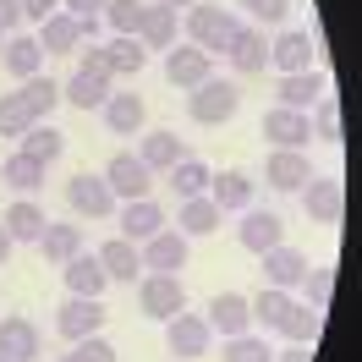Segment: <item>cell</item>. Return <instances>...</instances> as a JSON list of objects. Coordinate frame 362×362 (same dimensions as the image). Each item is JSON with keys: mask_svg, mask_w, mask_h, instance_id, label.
<instances>
[{"mask_svg": "<svg viewBox=\"0 0 362 362\" xmlns=\"http://www.w3.org/2000/svg\"><path fill=\"white\" fill-rule=\"evenodd\" d=\"M181 33H187V45H198L204 55H226L230 39L242 33V23H236V11H226V6L198 0V6L181 11Z\"/></svg>", "mask_w": 362, "mask_h": 362, "instance_id": "1", "label": "cell"}, {"mask_svg": "<svg viewBox=\"0 0 362 362\" xmlns=\"http://www.w3.org/2000/svg\"><path fill=\"white\" fill-rule=\"evenodd\" d=\"M236 110H242V88H236L230 77H209V83H198V88L187 93V115H192L198 127H220V121H230Z\"/></svg>", "mask_w": 362, "mask_h": 362, "instance_id": "2", "label": "cell"}, {"mask_svg": "<svg viewBox=\"0 0 362 362\" xmlns=\"http://www.w3.org/2000/svg\"><path fill=\"white\" fill-rule=\"evenodd\" d=\"M137 308H143V318L170 324L176 313H187V291H181L176 274H143L137 280Z\"/></svg>", "mask_w": 362, "mask_h": 362, "instance_id": "3", "label": "cell"}, {"mask_svg": "<svg viewBox=\"0 0 362 362\" xmlns=\"http://www.w3.org/2000/svg\"><path fill=\"white\" fill-rule=\"evenodd\" d=\"M66 204L71 214H83V220H115V192L105 187V176H93V170H77L66 181Z\"/></svg>", "mask_w": 362, "mask_h": 362, "instance_id": "4", "label": "cell"}, {"mask_svg": "<svg viewBox=\"0 0 362 362\" xmlns=\"http://www.w3.org/2000/svg\"><path fill=\"white\" fill-rule=\"evenodd\" d=\"M105 187L115 192V204H132V198H148V187H154V170L143 165L137 154H110V165L99 170Z\"/></svg>", "mask_w": 362, "mask_h": 362, "instance_id": "5", "label": "cell"}, {"mask_svg": "<svg viewBox=\"0 0 362 362\" xmlns=\"http://www.w3.org/2000/svg\"><path fill=\"white\" fill-rule=\"evenodd\" d=\"M55 329L61 340H88L105 329V302L99 296H66L61 308H55Z\"/></svg>", "mask_w": 362, "mask_h": 362, "instance_id": "6", "label": "cell"}, {"mask_svg": "<svg viewBox=\"0 0 362 362\" xmlns=\"http://www.w3.org/2000/svg\"><path fill=\"white\" fill-rule=\"evenodd\" d=\"M165 77L176 83V88H198V83H209L214 77V55H204L198 45H170L165 49Z\"/></svg>", "mask_w": 362, "mask_h": 362, "instance_id": "7", "label": "cell"}, {"mask_svg": "<svg viewBox=\"0 0 362 362\" xmlns=\"http://www.w3.org/2000/svg\"><path fill=\"white\" fill-rule=\"evenodd\" d=\"M302 209H308L313 226H340V214H346V187H340L335 176H313L302 187Z\"/></svg>", "mask_w": 362, "mask_h": 362, "instance_id": "8", "label": "cell"}, {"mask_svg": "<svg viewBox=\"0 0 362 362\" xmlns=\"http://www.w3.org/2000/svg\"><path fill=\"white\" fill-rule=\"evenodd\" d=\"M209 340H214V329H209L204 313H176L170 324H165L170 357H209Z\"/></svg>", "mask_w": 362, "mask_h": 362, "instance_id": "9", "label": "cell"}, {"mask_svg": "<svg viewBox=\"0 0 362 362\" xmlns=\"http://www.w3.org/2000/svg\"><path fill=\"white\" fill-rule=\"evenodd\" d=\"M236 242L247 252H269L286 242V220L274 209H242V226H236Z\"/></svg>", "mask_w": 362, "mask_h": 362, "instance_id": "10", "label": "cell"}, {"mask_svg": "<svg viewBox=\"0 0 362 362\" xmlns=\"http://www.w3.org/2000/svg\"><path fill=\"white\" fill-rule=\"evenodd\" d=\"M313 55H318L313 33H308V28H286L269 45V66L280 71V77H286V71H313Z\"/></svg>", "mask_w": 362, "mask_h": 362, "instance_id": "11", "label": "cell"}, {"mask_svg": "<svg viewBox=\"0 0 362 362\" xmlns=\"http://www.w3.org/2000/svg\"><path fill=\"white\" fill-rule=\"evenodd\" d=\"M264 137H269L274 148H308L313 143V121H308V110L274 105V110H264Z\"/></svg>", "mask_w": 362, "mask_h": 362, "instance_id": "12", "label": "cell"}, {"mask_svg": "<svg viewBox=\"0 0 362 362\" xmlns=\"http://www.w3.org/2000/svg\"><path fill=\"white\" fill-rule=\"evenodd\" d=\"M264 181H269L274 192H302V187L313 181V165H308L302 148H274V154L264 159Z\"/></svg>", "mask_w": 362, "mask_h": 362, "instance_id": "13", "label": "cell"}, {"mask_svg": "<svg viewBox=\"0 0 362 362\" xmlns=\"http://www.w3.org/2000/svg\"><path fill=\"white\" fill-rule=\"evenodd\" d=\"M39 351H45V340L33 329V318H23V313L0 318V357L6 362H39Z\"/></svg>", "mask_w": 362, "mask_h": 362, "instance_id": "14", "label": "cell"}, {"mask_svg": "<svg viewBox=\"0 0 362 362\" xmlns=\"http://www.w3.org/2000/svg\"><path fill=\"white\" fill-rule=\"evenodd\" d=\"M93 258H99V269H105L110 286H132L137 274H143V252H137V242H127V236H110Z\"/></svg>", "mask_w": 362, "mask_h": 362, "instance_id": "15", "label": "cell"}, {"mask_svg": "<svg viewBox=\"0 0 362 362\" xmlns=\"http://www.w3.org/2000/svg\"><path fill=\"white\" fill-rule=\"evenodd\" d=\"M33 39H39V49H45V55H71V49L88 45V39H83V17H71V11H49Z\"/></svg>", "mask_w": 362, "mask_h": 362, "instance_id": "16", "label": "cell"}, {"mask_svg": "<svg viewBox=\"0 0 362 362\" xmlns=\"http://www.w3.org/2000/svg\"><path fill=\"white\" fill-rule=\"evenodd\" d=\"M324 93H329V77L313 66V71H286V77H280V88H274V99H280L286 110H313Z\"/></svg>", "mask_w": 362, "mask_h": 362, "instance_id": "17", "label": "cell"}, {"mask_svg": "<svg viewBox=\"0 0 362 362\" xmlns=\"http://www.w3.org/2000/svg\"><path fill=\"white\" fill-rule=\"evenodd\" d=\"M264 258V286H274V291H291V286H302V274L313 269L308 264V252H296V247H269V252H258Z\"/></svg>", "mask_w": 362, "mask_h": 362, "instance_id": "18", "label": "cell"}, {"mask_svg": "<svg viewBox=\"0 0 362 362\" xmlns=\"http://www.w3.org/2000/svg\"><path fill=\"white\" fill-rule=\"evenodd\" d=\"M209 329H220V340H230V335H247L252 329V308H247V296L242 291H220L214 302H209Z\"/></svg>", "mask_w": 362, "mask_h": 362, "instance_id": "19", "label": "cell"}, {"mask_svg": "<svg viewBox=\"0 0 362 362\" xmlns=\"http://www.w3.org/2000/svg\"><path fill=\"white\" fill-rule=\"evenodd\" d=\"M115 220H121V236L143 247L148 236H159V230H165V209H159L154 198H132V204L115 209Z\"/></svg>", "mask_w": 362, "mask_h": 362, "instance_id": "20", "label": "cell"}, {"mask_svg": "<svg viewBox=\"0 0 362 362\" xmlns=\"http://www.w3.org/2000/svg\"><path fill=\"white\" fill-rule=\"evenodd\" d=\"M110 71H88V66H77L71 71V83H61V99L66 105H77V110H105V99H110Z\"/></svg>", "mask_w": 362, "mask_h": 362, "instance_id": "21", "label": "cell"}, {"mask_svg": "<svg viewBox=\"0 0 362 362\" xmlns=\"http://www.w3.org/2000/svg\"><path fill=\"white\" fill-rule=\"evenodd\" d=\"M137 252H143V269H154V274L187 269V236H181V230H159V236H148Z\"/></svg>", "mask_w": 362, "mask_h": 362, "instance_id": "22", "label": "cell"}, {"mask_svg": "<svg viewBox=\"0 0 362 362\" xmlns=\"http://www.w3.org/2000/svg\"><path fill=\"white\" fill-rule=\"evenodd\" d=\"M137 159H143L154 176H165L170 165H181V159H187V143H181L170 127H154V132H143V143H137Z\"/></svg>", "mask_w": 362, "mask_h": 362, "instance_id": "23", "label": "cell"}, {"mask_svg": "<svg viewBox=\"0 0 362 362\" xmlns=\"http://www.w3.org/2000/svg\"><path fill=\"white\" fill-rule=\"evenodd\" d=\"M0 66L11 71L17 83L39 77V71H45V49H39V39H33V33H11V39L0 45Z\"/></svg>", "mask_w": 362, "mask_h": 362, "instance_id": "24", "label": "cell"}, {"mask_svg": "<svg viewBox=\"0 0 362 362\" xmlns=\"http://www.w3.org/2000/svg\"><path fill=\"white\" fill-rule=\"evenodd\" d=\"M105 127L115 137H137L148 127V105H143V93H110L105 99Z\"/></svg>", "mask_w": 362, "mask_h": 362, "instance_id": "25", "label": "cell"}, {"mask_svg": "<svg viewBox=\"0 0 362 362\" xmlns=\"http://www.w3.org/2000/svg\"><path fill=\"white\" fill-rule=\"evenodd\" d=\"M209 198L220 214H242V209H252V176L247 170H220L209 181Z\"/></svg>", "mask_w": 362, "mask_h": 362, "instance_id": "26", "label": "cell"}, {"mask_svg": "<svg viewBox=\"0 0 362 362\" xmlns=\"http://www.w3.org/2000/svg\"><path fill=\"white\" fill-rule=\"evenodd\" d=\"M137 45H143V49H170V45H181V17L148 0V11H143V28H137Z\"/></svg>", "mask_w": 362, "mask_h": 362, "instance_id": "27", "label": "cell"}, {"mask_svg": "<svg viewBox=\"0 0 362 362\" xmlns=\"http://www.w3.org/2000/svg\"><path fill=\"white\" fill-rule=\"evenodd\" d=\"M61 274H66V291L71 296H105V291H110V280H105V269H99V258H93V252L66 258Z\"/></svg>", "mask_w": 362, "mask_h": 362, "instance_id": "28", "label": "cell"}, {"mask_svg": "<svg viewBox=\"0 0 362 362\" xmlns=\"http://www.w3.org/2000/svg\"><path fill=\"white\" fill-rule=\"evenodd\" d=\"M230 66L242 71V77H252V71H264L269 66V39H264V28H242L236 39H230Z\"/></svg>", "mask_w": 362, "mask_h": 362, "instance_id": "29", "label": "cell"}, {"mask_svg": "<svg viewBox=\"0 0 362 362\" xmlns=\"http://www.w3.org/2000/svg\"><path fill=\"white\" fill-rule=\"evenodd\" d=\"M176 230L192 242V236H214L220 230V209H214V198H181V209H176Z\"/></svg>", "mask_w": 362, "mask_h": 362, "instance_id": "30", "label": "cell"}, {"mask_svg": "<svg viewBox=\"0 0 362 362\" xmlns=\"http://www.w3.org/2000/svg\"><path fill=\"white\" fill-rule=\"evenodd\" d=\"M17 143H23V154H28V159H39L45 170H49L61 154H66V132H61V127H49V121H33V127H28Z\"/></svg>", "mask_w": 362, "mask_h": 362, "instance_id": "31", "label": "cell"}, {"mask_svg": "<svg viewBox=\"0 0 362 362\" xmlns=\"http://www.w3.org/2000/svg\"><path fill=\"white\" fill-rule=\"evenodd\" d=\"M0 226H6V236H11V242H39V236H45V226H49V214L33 204V198H17V204L6 209V220H0Z\"/></svg>", "mask_w": 362, "mask_h": 362, "instance_id": "32", "label": "cell"}, {"mask_svg": "<svg viewBox=\"0 0 362 362\" xmlns=\"http://www.w3.org/2000/svg\"><path fill=\"white\" fill-rule=\"evenodd\" d=\"M0 187H11V192L33 198V192L45 187V165H39V159H28L23 148H17L11 159H0Z\"/></svg>", "mask_w": 362, "mask_h": 362, "instance_id": "33", "label": "cell"}, {"mask_svg": "<svg viewBox=\"0 0 362 362\" xmlns=\"http://www.w3.org/2000/svg\"><path fill=\"white\" fill-rule=\"evenodd\" d=\"M39 252H45L49 264H66L83 252V226H61V220H49L45 236H39Z\"/></svg>", "mask_w": 362, "mask_h": 362, "instance_id": "34", "label": "cell"}, {"mask_svg": "<svg viewBox=\"0 0 362 362\" xmlns=\"http://www.w3.org/2000/svg\"><path fill=\"white\" fill-rule=\"evenodd\" d=\"M105 49V66H110V77H137V71L148 66V49L137 45V39H121V33H115L110 45H99Z\"/></svg>", "mask_w": 362, "mask_h": 362, "instance_id": "35", "label": "cell"}, {"mask_svg": "<svg viewBox=\"0 0 362 362\" xmlns=\"http://www.w3.org/2000/svg\"><path fill=\"white\" fill-rule=\"evenodd\" d=\"M165 176H170V187H176V198H204L209 192V181H214V170H209L204 159H181V165H170V170H165Z\"/></svg>", "mask_w": 362, "mask_h": 362, "instance_id": "36", "label": "cell"}, {"mask_svg": "<svg viewBox=\"0 0 362 362\" xmlns=\"http://www.w3.org/2000/svg\"><path fill=\"white\" fill-rule=\"evenodd\" d=\"M247 308H252V324L280 329V318L291 313V291H274V286H264L258 296H247Z\"/></svg>", "mask_w": 362, "mask_h": 362, "instance_id": "37", "label": "cell"}, {"mask_svg": "<svg viewBox=\"0 0 362 362\" xmlns=\"http://www.w3.org/2000/svg\"><path fill=\"white\" fill-rule=\"evenodd\" d=\"M17 93L28 99V110L39 115V121H49V110L61 105V83H55V77H45V71H39V77H28V83H23Z\"/></svg>", "mask_w": 362, "mask_h": 362, "instance_id": "38", "label": "cell"}, {"mask_svg": "<svg viewBox=\"0 0 362 362\" xmlns=\"http://www.w3.org/2000/svg\"><path fill=\"white\" fill-rule=\"evenodd\" d=\"M308 121H313V137H318V143L340 148V99H335V93H324L313 110H308Z\"/></svg>", "mask_w": 362, "mask_h": 362, "instance_id": "39", "label": "cell"}, {"mask_svg": "<svg viewBox=\"0 0 362 362\" xmlns=\"http://www.w3.org/2000/svg\"><path fill=\"white\" fill-rule=\"evenodd\" d=\"M220 362H274V346L264 335H230L226 340V351H220Z\"/></svg>", "mask_w": 362, "mask_h": 362, "instance_id": "40", "label": "cell"}, {"mask_svg": "<svg viewBox=\"0 0 362 362\" xmlns=\"http://www.w3.org/2000/svg\"><path fill=\"white\" fill-rule=\"evenodd\" d=\"M274 335H286L291 346H313V335H318V313L313 308H302V302H291V313L280 318V329Z\"/></svg>", "mask_w": 362, "mask_h": 362, "instance_id": "41", "label": "cell"}, {"mask_svg": "<svg viewBox=\"0 0 362 362\" xmlns=\"http://www.w3.org/2000/svg\"><path fill=\"white\" fill-rule=\"evenodd\" d=\"M33 121H39V115L28 110L23 93H0V137H23Z\"/></svg>", "mask_w": 362, "mask_h": 362, "instance_id": "42", "label": "cell"}, {"mask_svg": "<svg viewBox=\"0 0 362 362\" xmlns=\"http://www.w3.org/2000/svg\"><path fill=\"white\" fill-rule=\"evenodd\" d=\"M143 11H148V0H110V6H105V23H110L121 39H137Z\"/></svg>", "mask_w": 362, "mask_h": 362, "instance_id": "43", "label": "cell"}, {"mask_svg": "<svg viewBox=\"0 0 362 362\" xmlns=\"http://www.w3.org/2000/svg\"><path fill=\"white\" fill-rule=\"evenodd\" d=\"M302 286H308V308L324 313L329 296H335V269H308V274H302Z\"/></svg>", "mask_w": 362, "mask_h": 362, "instance_id": "44", "label": "cell"}, {"mask_svg": "<svg viewBox=\"0 0 362 362\" xmlns=\"http://www.w3.org/2000/svg\"><path fill=\"white\" fill-rule=\"evenodd\" d=\"M61 362H121V357H115V346L105 335H88V340H71V357Z\"/></svg>", "mask_w": 362, "mask_h": 362, "instance_id": "45", "label": "cell"}, {"mask_svg": "<svg viewBox=\"0 0 362 362\" xmlns=\"http://www.w3.org/2000/svg\"><path fill=\"white\" fill-rule=\"evenodd\" d=\"M236 6H242V11H252V17H258V28L264 23H286V11H291V0H236Z\"/></svg>", "mask_w": 362, "mask_h": 362, "instance_id": "46", "label": "cell"}, {"mask_svg": "<svg viewBox=\"0 0 362 362\" xmlns=\"http://www.w3.org/2000/svg\"><path fill=\"white\" fill-rule=\"evenodd\" d=\"M17 28H23V0H0V33L11 39Z\"/></svg>", "mask_w": 362, "mask_h": 362, "instance_id": "47", "label": "cell"}, {"mask_svg": "<svg viewBox=\"0 0 362 362\" xmlns=\"http://www.w3.org/2000/svg\"><path fill=\"white\" fill-rule=\"evenodd\" d=\"M105 6L110 0H61V11H71V17H105Z\"/></svg>", "mask_w": 362, "mask_h": 362, "instance_id": "48", "label": "cell"}, {"mask_svg": "<svg viewBox=\"0 0 362 362\" xmlns=\"http://www.w3.org/2000/svg\"><path fill=\"white\" fill-rule=\"evenodd\" d=\"M49 11H61V0H23V17H33V23H45Z\"/></svg>", "mask_w": 362, "mask_h": 362, "instance_id": "49", "label": "cell"}, {"mask_svg": "<svg viewBox=\"0 0 362 362\" xmlns=\"http://www.w3.org/2000/svg\"><path fill=\"white\" fill-rule=\"evenodd\" d=\"M274 362H313V357H308V346H286V351H274Z\"/></svg>", "mask_w": 362, "mask_h": 362, "instance_id": "50", "label": "cell"}, {"mask_svg": "<svg viewBox=\"0 0 362 362\" xmlns=\"http://www.w3.org/2000/svg\"><path fill=\"white\" fill-rule=\"evenodd\" d=\"M154 6H165V11H176V17H181V11H187V6H198V0H154Z\"/></svg>", "mask_w": 362, "mask_h": 362, "instance_id": "51", "label": "cell"}, {"mask_svg": "<svg viewBox=\"0 0 362 362\" xmlns=\"http://www.w3.org/2000/svg\"><path fill=\"white\" fill-rule=\"evenodd\" d=\"M11 247H17V242H11V236H6V226H0V264L11 258Z\"/></svg>", "mask_w": 362, "mask_h": 362, "instance_id": "52", "label": "cell"}, {"mask_svg": "<svg viewBox=\"0 0 362 362\" xmlns=\"http://www.w3.org/2000/svg\"><path fill=\"white\" fill-rule=\"evenodd\" d=\"M0 45H6V33H0Z\"/></svg>", "mask_w": 362, "mask_h": 362, "instance_id": "53", "label": "cell"}, {"mask_svg": "<svg viewBox=\"0 0 362 362\" xmlns=\"http://www.w3.org/2000/svg\"><path fill=\"white\" fill-rule=\"evenodd\" d=\"M0 362H6V357H0Z\"/></svg>", "mask_w": 362, "mask_h": 362, "instance_id": "54", "label": "cell"}]
</instances>
